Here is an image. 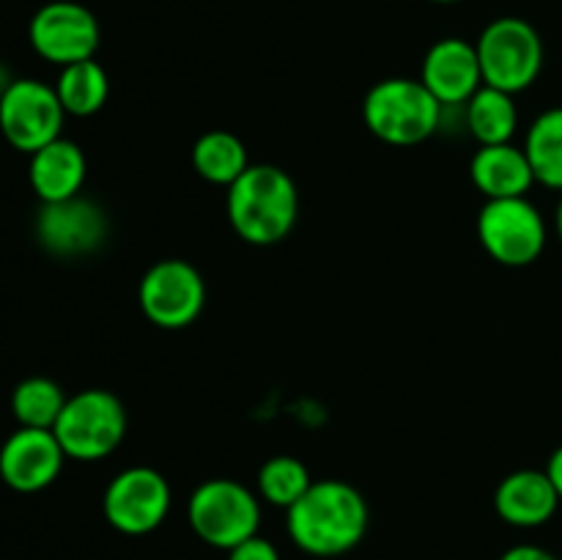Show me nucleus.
I'll return each mask as SVG.
<instances>
[{
    "instance_id": "f03ea898",
    "label": "nucleus",
    "mask_w": 562,
    "mask_h": 560,
    "mask_svg": "<svg viewBox=\"0 0 562 560\" xmlns=\"http://www.w3.org/2000/svg\"><path fill=\"white\" fill-rule=\"evenodd\" d=\"M231 228L247 245L269 247L283 242L300 217V190L289 170L278 165H250L225 195Z\"/></svg>"
},
{
    "instance_id": "b1692460",
    "label": "nucleus",
    "mask_w": 562,
    "mask_h": 560,
    "mask_svg": "<svg viewBox=\"0 0 562 560\" xmlns=\"http://www.w3.org/2000/svg\"><path fill=\"white\" fill-rule=\"evenodd\" d=\"M228 560H283L280 558V549L274 547L269 538L252 536L247 541H241L239 547L228 549Z\"/></svg>"
},
{
    "instance_id": "4468645a",
    "label": "nucleus",
    "mask_w": 562,
    "mask_h": 560,
    "mask_svg": "<svg viewBox=\"0 0 562 560\" xmlns=\"http://www.w3.org/2000/svg\"><path fill=\"white\" fill-rule=\"evenodd\" d=\"M420 80L439 99L442 108H464L483 86L475 44L459 36L439 38L423 58Z\"/></svg>"
},
{
    "instance_id": "1a4fd4ad",
    "label": "nucleus",
    "mask_w": 562,
    "mask_h": 560,
    "mask_svg": "<svg viewBox=\"0 0 562 560\" xmlns=\"http://www.w3.org/2000/svg\"><path fill=\"white\" fill-rule=\"evenodd\" d=\"M173 489L168 478L154 467H126L115 472L102 494L104 519L121 536H148L170 514Z\"/></svg>"
},
{
    "instance_id": "5701e85b",
    "label": "nucleus",
    "mask_w": 562,
    "mask_h": 560,
    "mask_svg": "<svg viewBox=\"0 0 562 560\" xmlns=\"http://www.w3.org/2000/svg\"><path fill=\"white\" fill-rule=\"evenodd\" d=\"M311 470L296 456H272L256 475V492L263 503L289 511L311 489Z\"/></svg>"
},
{
    "instance_id": "412c9836",
    "label": "nucleus",
    "mask_w": 562,
    "mask_h": 560,
    "mask_svg": "<svg viewBox=\"0 0 562 560\" xmlns=\"http://www.w3.org/2000/svg\"><path fill=\"white\" fill-rule=\"evenodd\" d=\"M525 154L536 173V184L562 192V108H549L530 124Z\"/></svg>"
},
{
    "instance_id": "a211bd4d",
    "label": "nucleus",
    "mask_w": 562,
    "mask_h": 560,
    "mask_svg": "<svg viewBox=\"0 0 562 560\" xmlns=\"http://www.w3.org/2000/svg\"><path fill=\"white\" fill-rule=\"evenodd\" d=\"M464 126L481 146H497L510 143L519 126V110H516L514 93L499 88L481 86L475 97L464 104Z\"/></svg>"
},
{
    "instance_id": "39448f33",
    "label": "nucleus",
    "mask_w": 562,
    "mask_h": 560,
    "mask_svg": "<svg viewBox=\"0 0 562 560\" xmlns=\"http://www.w3.org/2000/svg\"><path fill=\"white\" fill-rule=\"evenodd\" d=\"M126 426L130 415L119 395L104 388H88L66 399L53 432L66 459L102 461L124 443Z\"/></svg>"
},
{
    "instance_id": "6e6552de",
    "label": "nucleus",
    "mask_w": 562,
    "mask_h": 560,
    "mask_svg": "<svg viewBox=\"0 0 562 560\" xmlns=\"http://www.w3.org/2000/svg\"><path fill=\"white\" fill-rule=\"evenodd\" d=\"M143 316L159 329H184L198 322L206 305V280L184 258H162L143 272L137 285Z\"/></svg>"
},
{
    "instance_id": "9b49d317",
    "label": "nucleus",
    "mask_w": 562,
    "mask_h": 560,
    "mask_svg": "<svg viewBox=\"0 0 562 560\" xmlns=\"http://www.w3.org/2000/svg\"><path fill=\"white\" fill-rule=\"evenodd\" d=\"M99 22L91 9L75 0L44 3L27 25V38L38 58L55 66H69L88 60L99 49Z\"/></svg>"
},
{
    "instance_id": "6ab92c4d",
    "label": "nucleus",
    "mask_w": 562,
    "mask_h": 560,
    "mask_svg": "<svg viewBox=\"0 0 562 560\" xmlns=\"http://www.w3.org/2000/svg\"><path fill=\"white\" fill-rule=\"evenodd\" d=\"M192 165L209 184L231 187L252 163L239 135L228 130H209L192 146Z\"/></svg>"
},
{
    "instance_id": "aec40b11",
    "label": "nucleus",
    "mask_w": 562,
    "mask_h": 560,
    "mask_svg": "<svg viewBox=\"0 0 562 560\" xmlns=\"http://www.w3.org/2000/svg\"><path fill=\"white\" fill-rule=\"evenodd\" d=\"M55 93H58L66 115L88 119L108 104L110 77L99 60H77V64L60 69L58 80H55Z\"/></svg>"
},
{
    "instance_id": "393cba45",
    "label": "nucleus",
    "mask_w": 562,
    "mask_h": 560,
    "mask_svg": "<svg viewBox=\"0 0 562 560\" xmlns=\"http://www.w3.org/2000/svg\"><path fill=\"white\" fill-rule=\"evenodd\" d=\"M499 560H560L558 555L549 549L538 547V544H516V547L505 549Z\"/></svg>"
},
{
    "instance_id": "2eb2a0df",
    "label": "nucleus",
    "mask_w": 562,
    "mask_h": 560,
    "mask_svg": "<svg viewBox=\"0 0 562 560\" xmlns=\"http://www.w3.org/2000/svg\"><path fill=\"white\" fill-rule=\"evenodd\" d=\"M560 503L562 500L547 470H532V467L508 472L494 492V511L499 519L521 530L547 525L558 514Z\"/></svg>"
},
{
    "instance_id": "423d86ee",
    "label": "nucleus",
    "mask_w": 562,
    "mask_h": 560,
    "mask_svg": "<svg viewBox=\"0 0 562 560\" xmlns=\"http://www.w3.org/2000/svg\"><path fill=\"white\" fill-rule=\"evenodd\" d=\"M481 58L483 86L505 93H521L541 77L543 38L536 25L521 16H497L481 31L475 42Z\"/></svg>"
},
{
    "instance_id": "c85d7f7f",
    "label": "nucleus",
    "mask_w": 562,
    "mask_h": 560,
    "mask_svg": "<svg viewBox=\"0 0 562 560\" xmlns=\"http://www.w3.org/2000/svg\"><path fill=\"white\" fill-rule=\"evenodd\" d=\"M428 3H439V5H450V3H461V0H428Z\"/></svg>"
},
{
    "instance_id": "4be33fe9",
    "label": "nucleus",
    "mask_w": 562,
    "mask_h": 560,
    "mask_svg": "<svg viewBox=\"0 0 562 560\" xmlns=\"http://www.w3.org/2000/svg\"><path fill=\"white\" fill-rule=\"evenodd\" d=\"M66 399L69 395L55 379L27 377L11 390V415L22 428H49L53 432Z\"/></svg>"
},
{
    "instance_id": "7ed1b4c3",
    "label": "nucleus",
    "mask_w": 562,
    "mask_h": 560,
    "mask_svg": "<svg viewBox=\"0 0 562 560\" xmlns=\"http://www.w3.org/2000/svg\"><path fill=\"white\" fill-rule=\"evenodd\" d=\"M362 121L387 146H420L442 130L445 108L423 80L387 77L362 99Z\"/></svg>"
},
{
    "instance_id": "a878e982",
    "label": "nucleus",
    "mask_w": 562,
    "mask_h": 560,
    "mask_svg": "<svg viewBox=\"0 0 562 560\" xmlns=\"http://www.w3.org/2000/svg\"><path fill=\"white\" fill-rule=\"evenodd\" d=\"M547 475L552 478L554 489H558L560 500H562V445L558 450H554L552 456H549V464H547Z\"/></svg>"
},
{
    "instance_id": "20e7f679",
    "label": "nucleus",
    "mask_w": 562,
    "mask_h": 560,
    "mask_svg": "<svg viewBox=\"0 0 562 560\" xmlns=\"http://www.w3.org/2000/svg\"><path fill=\"white\" fill-rule=\"evenodd\" d=\"M261 497L234 478H209L187 500V522L203 544L214 549L239 547L261 530Z\"/></svg>"
},
{
    "instance_id": "cd10ccee",
    "label": "nucleus",
    "mask_w": 562,
    "mask_h": 560,
    "mask_svg": "<svg viewBox=\"0 0 562 560\" xmlns=\"http://www.w3.org/2000/svg\"><path fill=\"white\" fill-rule=\"evenodd\" d=\"M554 225H558V236H560V242H562V198H560V203H558V217H554Z\"/></svg>"
},
{
    "instance_id": "0eeeda50",
    "label": "nucleus",
    "mask_w": 562,
    "mask_h": 560,
    "mask_svg": "<svg viewBox=\"0 0 562 560\" xmlns=\"http://www.w3.org/2000/svg\"><path fill=\"white\" fill-rule=\"evenodd\" d=\"M477 239L486 256L503 267H530L547 250L549 228L530 198L486 201L477 212Z\"/></svg>"
},
{
    "instance_id": "bb28decb",
    "label": "nucleus",
    "mask_w": 562,
    "mask_h": 560,
    "mask_svg": "<svg viewBox=\"0 0 562 560\" xmlns=\"http://www.w3.org/2000/svg\"><path fill=\"white\" fill-rule=\"evenodd\" d=\"M14 80H16V77H11V71L5 69L3 64H0V99H3V93L9 91V86H11V82H14Z\"/></svg>"
},
{
    "instance_id": "f8f14e48",
    "label": "nucleus",
    "mask_w": 562,
    "mask_h": 560,
    "mask_svg": "<svg viewBox=\"0 0 562 560\" xmlns=\"http://www.w3.org/2000/svg\"><path fill=\"white\" fill-rule=\"evenodd\" d=\"M36 242L55 258H82L102 250L110 236L108 212L91 198L42 203L36 214Z\"/></svg>"
},
{
    "instance_id": "dca6fc26",
    "label": "nucleus",
    "mask_w": 562,
    "mask_h": 560,
    "mask_svg": "<svg viewBox=\"0 0 562 560\" xmlns=\"http://www.w3.org/2000/svg\"><path fill=\"white\" fill-rule=\"evenodd\" d=\"M86 176V152L69 137H58V141L47 143V146L31 154L27 179H31L33 192L42 203H58L80 195Z\"/></svg>"
},
{
    "instance_id": "9d476101",
    "label": "nucleus",
    "mask_w": 562,
    "mask_h": 560,
    "mask_svg": "<svg viewBox=\"0 0 562 560\" xmlns=\"http://www.w3.org/2000/svg\"><path fill=\"white\" fill-rule=\"evenodd\" d=\"M66 110L55 86L33 77H16L0 99V132L16 152L33 154L64 137Z\"/></svg>"
},
{
    "instance_id": "f3484780",
    "label": "nucleus",
    "mask_w": 562,
    "mask_h": 560,
    "mask_svg": "<svg viewBox=\"0 0 562 560\" xmlns=\"http://www.w3.org/2000/svg\"><path fill=\"white\" fill-rule=\"evenodd\" d=\"M470 179L486 201L525 198L536 184V173L525 148L514 143L477 148L470 159Z\"/></svg>"
},
{
    "instance_id": "f257e3e1",
    "label": "nucleus",
    "mask_w": 562,
    "mask_h": 560,
    "mask_svg": "<svg viewBox=\"0 0 562 560\" xmlns=\"http://www.w3.org/2000/svg\"><path fill=\"white\" fill-rule=\"evenodd\" d=\"M371 508L357 486L340 478L313 481L285 511V530L294 547L311 558H340L366 538Z\"/></svg>"
},
{
    "instance_id": "ddd939ff",
    "label": "nucleus",
    "mask_w": 562,
    "mask_h": 560,
    "mask_svg": "<svg viewBox=\"0 0 562 560\" xmlns=\"http://www.w3.org/2000/svg\"><path fill=\"white\" fill-rule=\"evenodd\" d=\"M64 461L55 432L20 426L0 448V481L20 494H36L58 481Z\"/></svg>"
}]
</instances>
